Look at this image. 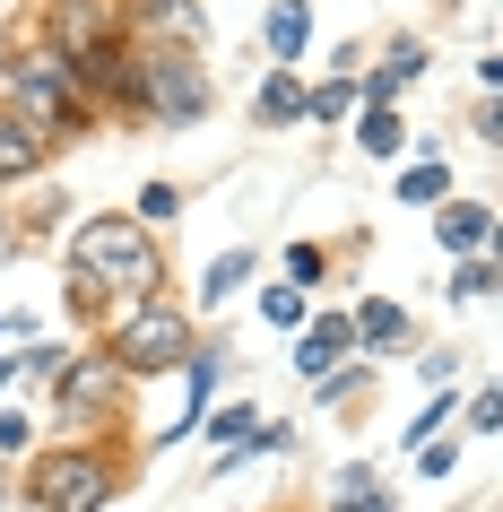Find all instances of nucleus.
<instances>
[{"instance_id": "30", "label": "nucleus", "mask_w": 503, "mask_h": 512, "mask_svg": "<svg viewBox=\"0 0 503 512\" xmlns=\"http://www.w3.org/2000/svg\"><path fill=\"white\" fill-rule=\"evenodd\" d=\"M495 417H503V400H495V391H469V434H477V443L495 434Z\"/></svg>"}, {"instance_id": "24", "label": "nucleus", "mask_w": 503, "mask_h": 512, "mask_svg": "<svg viewBox=\"0 0 503 512\" xmlns=\"http://www.w3.org/2000/svg\"><path fill=\"white\" fill-rule=\"evenodd\" d=\"M321 278H330V252H321V243H287V287H304V296H313Z\"/></svg>"}, {"instance_id": "17", "label": "nucleus", "mask_w": 503, "mask_h": 512, "mask_svg": "<svg viewBox=\"0 0 503 512\" xmlns=\"http://www.w3.org/2000/svg\"><path fill=\"white\" fill-rule=\"evenodd\" d=\"M347 113H356V70H347V79L304 87V122H347Z\"/></svg>"}, {"instance_id": "18", "label": "nucleus", "mask_w": 503, "mask_h": 512, "mask_svg": "<svg viewBox=\"0 0 503 512\" xmlns=\"http://www.w3.org/2000/svg\"><path fill=\"white\" fill-rule=\"evenodd\" d=\"M35 443H44V408H0V460H18V452H35Z\"/></svg>"}, {"instance_id": "8", "label": "nucleus", "mask_w": 503, "mask_h": 512, "mask_svg": "<svg viewBox=\"0 0 503 512\" xmlns=\"http://www.w3.org/2000/svg\"><path fill=\"white\" fill-rule=\"evenodd\" d=\"M434 243H443L451 261H477V252L495 243V200H443V217H434Z\"/></svg>"}, {"instance_id": "11", "label": "nucleus", "mask_w": 503, "mask_h": 512, "mask_svg": "<svg viewBox=\"0 0 503 512\" xmlns=\"http://www.w3.org/2000/svg\"><path fill=\"white\" fill-rule=\"evenodd\" d=\"M252 270H261V261H252L243 243H235V252H217L209 278H200V296H191L183 313H191V322H200V313H226V304H235V287H252Z\"/></svg>"}, {"instance_id": "14", "label": "nucleus", "mask_w": 503, "mask_h": 512, "mask_svg": "<svg viewBox=\"0 0 503 512\" xmlns=\"http://www.w3.org/2000/svg\"><path fill=\"white\" fill-rule=\"evenodd\" d=\"M443 200H451V157L399 165V209H443Z\"/></svg>"}, {"instance_id": "9", "label": "nucleus", "mask_w": 503, "mask_h": 512, "mask_svg": "<svg viewBox=\"0 0 503 512\" xmlns=\"http://www.w3.org/2000/svg\"><path fill=\"white\" fill-rule=\"evenodd\" d=\"M261 44H269V70H295V61L313 53V0H269Z\"/></svg>"}, {"instance_id": "29", "label": "nucleus", "mask_w": 503, "mask_h": 512, "mask_svg": "<svg viewBox=\"0 0 503 512\" xmlns=\"http://www.w3.org/2000/svg\"><path fill=\"white\" fill-rule=\"evenodd\" d=\"M469 131L495 148V139H503V96H477V105H469Z\"/></svg>"}, {"instance_id": "20", "label": "nucleus", "mask_w": 503, "mask_h": 512, "mask_svg": "<svg viewBox=\"0 0 503 512\" xmlns=\"http://www.w3.org/2000/svg\"><path fill=\"white\" fill-rule=\"evenodd\" d=\"M131 217H139V226H148V235H165V226L183 217V191H174V183H148V191H139V200H131Z\"/></svg>"}, {"instance_id": "1", "label": "nucleus", "mask_w": 503, "mask_h": 512, "mask_svg": "<svg viewBox=\"0 0 503 512\" xmlns=\"http://www.w3.org/2000/svg\"><path fill=\"white\" fill-rule=\"evenodd\" d=\"M61 261H70V313L165 296V235H148V226H139V217H122V209L79 217V226H70V243H61Z\"/></svg>"}, {"instance_id": "25", "label": "nucleus", "mask_w": 503, "mask_h": 512, "mask_svg": "<svg viewBox=\"0 0 503 512\" xmlns=\"http://www.w3.org/2000/svg\"><path fill=\"white\" fill-rule=\"evenodd\" d=\"M70 356H79V348H61V339H35V348H27V356H18V374H27V382H35V391H44V382H53V374H61V365H70Z\"/></svg>"}, {"instance_id": "31", "label": "nucleus", "mask_w": 503, "mask_h": 512, "mask_svg": "<svg viewBox=\"0 0 503 512\" xmlns=\"http://www.w3.org/2000/svg\"><path fill=\"white\" fill-rule=\"evenodd\" d=\"M330 512H391V486H365V495H330Z\"/></svg>"}, {"instance_id": "6", "label": "nucleus", "mask_w": 503, "mask_h": 512, "mask_svg": "<svg viewBox=\"0 0 503 512\" xmlns=\"http://www.w3.org/2000/svg\"><path fill=\"white\" fill-rule=\"evenodd\" d=\"M217 87L200 70V53H165V44H139L131 61V122H165V131H191L209 122Z\"/></svg>"}, {"instance_id": "33", "label": "nucleus", "mask_w": 503, "mask_h": 512, "mask_svg": "<svg viewBox=\"0 0 503 512\" xmlns=\"http://www.w3.org/2000/svg\"><path fill=\"white\" fill-rule=\"evenodd\" d=\"M460 9H469V18H477V27H486V0H460Z\"/></svg>"}, {"instance_id": "35", "label": "nucleus", "mask_w": 503, "mask_h": 512, "mask_svg": "<svg viewBox=\"0 0 503 512\" xmlns=\"http://www.w3.org/2000/svg\"><path fill=\"white\" fill-rule=\"evenodd\" d=\"M0 339H9V322H0Z\"/></svg>"}, {"instance_id": "34", "label": "nucleus", "mask_w": 503, "mask_h": 512, "mask_svg": "<svg viewBox=\"0 0 503 512\" xmlns=\"http://www.w3.org/2000/svg\"><path fill=\"white\" fill-rule=\"evenodd\" d=\"M0 504H9V478H0Z\"/></svg>"}, {"instance_id": "5", "label": "nucleus", "mask_w": 503, "mask_h": 512, "mask_svg": "<svg viewBox=\"0 0 503 512\" xmlns=\"http://www.w3.org/2000/svg\"><path fill=\"white\" fill-rule=\"evenodd\" d=\"M122 391H131V374H122L105 348H79L53 382H44V426H61V443L122 434Z\"/></svg>"}, {"instance_id": "26", "label": "nucleus", "mask_w": 503, "mask_h": 512, "mask_svg": "<svg viewBox=\"0 0 503 512\" xmlns=\"http://www.w3.org/2000/svg\"><path fill=\"white\" fill-rule=\"evenodd\" d=\"M382 70H399V79H425V35H391V44H382Z\"/></svg>"}, {"instance_id": "3", "label": "nucleus", "mask_w": 503, "mask_h": 512, "mask_svg": "<svg viewBox=\"0 0 503 512\" xmlns=\"http://www.w3.org/2000/svg\"><path fill=\"white\" fill-rule=\"evenodd\" d=\"M122 486H131V452H96V443L27 452V504L35 512H113Z\"/></svg>"}, {"instance_id": "23", "label": "nucleus", "mask_w": 503, "mask_h": 512, "mask_svg": "<svg viewBox=\"0 0 503 512\" xmlns=\"http://www.w3.org/2000/svg\"><path fill=\"white\" fill-rule=\"evenodd\" d=\"M486 296H495V261L477 252V261H460V270H451V304H486Z\"/></svg>"}, {"instance_id": "13", "label": "nucleus", "mask_w": 503, "mask_h": 512, "mask_svg": "<svg viewBox=\"0 0 503 512\" xmlns=\"http://www.w3.org/2000/svg\"><path fill=\"white\" fill-rule=\"evenodd\" d=\"M44 157H53V148H44L27 122H9V113H0V191H9V183H35Z\"/></svg>"}, {"instance_id": "22", "label": "nucleus", "mask_w": 503, "mask_h": 512, "mask_svg": "<svg viewBox=\"0 0 503 512\" xmlns=\"http://www.w3.org/2000/svg\"><path fill=\"white\" fill-rule=\"evenodd\" d=\"M304 313H313L304 287H261V322H269V330H304Z\"/></svg>"}, {"instance_id": "28", "label": "nucleus", "mask_w": 503, "mask_h": 512, "mask_svg": "<svg viewBox=\"0 0 503 512\" xmlns=\"http://www.w3.org/2000/svg\"><path fill=\"white\" fill-rule=\"evenodd\" d=\"M417 374L434 382V391H451V382H460V348H434V356H417Z\"/></svg>"}, {"instance_id": "10", "label": "nucleus", "mask_w": 503, "mask_h": 512, "mask_svg": "<svg viewBox=\"0 0 503 512\" xmlns=\"http://www.w3.org/2000/svg\"><path fill=\"white\" fill-rule=\"evenodd\" d=\"M347 330H356V348H408L417 339V322H408V304L399 296H365V304H347Z\"/></svg>"}, {"instance_id": "21", "label": "nucleus", "mask_w": 503, "mask_h": 512, "mask_svg": "<svg viewBox=\"0 0 503 512\" xmlns=\"http://www.w3.org/2000/svg\"><path fill=\"white\" fill-rule=\"evenodd\" d=\"M451 417H460V400H451V391H434V400L417 408V426H399V443H408V452H425V443H434V434H443Z\"/></svg>"}, {"instance_id": "15", "label": "nucleus", "mask_w": 503, "mask_h": 512, "mask_svg": "<svg viewBox=\"0 0 503 512\" xmlns=\"http://www.w3.org/2000/svg\"><path fill=\"white\" fill-rule=\"evenodd\" d=\"M252 426H261V408H252V400H226V408H200V426H191V434H209L217 460H226V452L252 443Z\"/></svg>"}, {"instance_id": "16", "label": "nucleus", "mask_w": 503, "mask_h": 512, "mask_svg": "<svg viewBox=\"0 0 503 512\" xmlns=\"http://www.w3.org/2000/svg\"><path fill=\"white\" fill-rule=\"evenodd\" d=\"M356 148H365V157H399V148H417V139L399 122V105H356Z\"/></svg>"}, {"instance_id": "2", "label": "nucleus", "mask_w": 503, "mask_h": 512, "mask_svg": "<svg viewBox=\"0 0 503 512\" xmlns=\"http://www.w3.org/2000/svg\"><path fill=\"white\" fill-rule=\"evenodd\" d=\"M0 113H9V122H27L44 148L79 139L87 122H105L96 96H87V79H79V61H61L53 44H18V53L0 61Z\"/></svg>"}, {"instance_id": "32", "label": "nucleus", "mask_w": 503, "mask_h": 512, "mask_svg": "<svg viewBox=\"0 0 503 512\" xmlns=\"http://www.w3.org/2000/svg\"><path fill=\"white\" fill-rule=\"evenodd\" d=\"M9 382H18V356H0V391H9Z\"/></svg>"}, {"instance_id": "7", "label": "nucleus", "mask_w": 503, "mask_h": 512, "mask_svg": "<svg viewBox=\"0 0 503 512\" xmlns=\"http://www.w3.org/2000/svg\"><path fill=\"white\" fill-rule=\"evenodd\" d=\"M347 356H356V330H347V313H304V330H295V374L321 382V374H339Z\"/></svg>"}, {"instance_id": "4", "label": "nucleus", "mask_w": 503, "mask_h": 512, "mask_svg": "<svg viewBox=\"0 0 503 512\" xmlns=\"http://www.w3.org/2000/svg\"><path fill=\"white\" fill-rule=\"evenodd\" d=\"M200 348V322H191L174 296H139V304H113L105 322V356L122 365L131 382H157V374H183V356Z\"/></svg>"}, {"instance_id": "12", "label": "nucleus", "mask_w": 503, "mask_h": 512, "mask_svg": "<svg viewBox=\"0 0 503 512\" xmlns=\"http://www.w3.org/2000/svg\"><path fill=\"white\" fill-rule=\"evenodd\" d=\"M252 122H261V131H295V122H304V79H295V70H261Z\"/></svg>"}, {"instance_id": "27", "label": "nucleus", "mask_w": 503, "mask_h": 512, "mask_svg": "<svg viewBox=\"0 0 503 512\" xmlns=\"http://www.w3.org/2000/svg\"><path fill=\"white\" fill-rule=\"evenodd\" d=\"M417 469H425V478H451V469H460V443H451V434H434V443L417 452Z\"/></svg>"}, {"instance_id": "19", "label": "nucleus", "mask_w": 503, "mask_h": 512, "mask_svg": "<svg viewBox=\"0 0 503 512\" xmlns=\"http://www.w3.org/2000/svg\"><path fill=\"white\" fill-rule=\"evenodd\" d=\"M365 391H373V365H339V374L313 382V408H347V400H365Z\"/></svg>"}]
</instances>
